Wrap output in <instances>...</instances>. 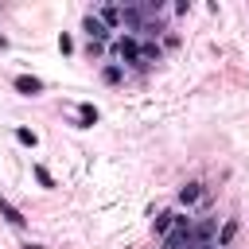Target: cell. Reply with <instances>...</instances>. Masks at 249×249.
I'll return each mask as SVG.
<instances>
[{"label": "cell", "mask_w": 249, "mask_h": 249, "mask_svg": "<svg viewBox=\"0 0 249 249\" xmlns=\"http://www.w3.org/2000/svg\"><path fill=\"white\" fill-rule=\"evenodd\" d=\"M148 62H160V47L156 43H140V66H148Z\"/></svg>", "instance_id": "cell-12"}, {"label": "cell", "mask_w": 249, "mask_h": 249, "mask_svg": "<svg viewBox=\"0 0 249 249\" xmlns=\"http://www.w3.org/2000/svg\"><path fill=\"white\" fill-rule=\"evenodd\" d=\"M163 249H195V218L175 214V230L163 237Z\"/></svg>", "instance_id": "cell-1"}, {"label": "cell", "mask_w": 249, "mask_h": 249, "mask_svg": "<svg viewBox=\"0 0 249 249\" xmlns=\"http://www.w3.org/2000/svg\"><path fill=\"white\" fill-rule=\"evenodd\" d=\"M202 195H206V187H202V183H187V187H179V202H183V206H195Z\"/></svg>", "instance_id": "cell-7"}, {"label": "cell", "mask_w": 249, "mask_h": 249, "mask_svg": "<svg viewBox=\"0 0 249 249\" xmlns=\"http://www.w3.org/2000/svg\"><path fill=\"white\" fill-rule=\"evenodd\" d=\"M78 117H82V128H89V124L97 121V109H93L89 101H82V105H78Z\"/></svg>", "instance_id": "cell-13"}, {"label": "cell", "mask_w": 249, "mask_h": 249, "mask_svg": "<svg viewBox=\"0 0 249 249\" xmlns=\"http://www.w3.org/2000/svg\"><path fill=\"white\" fill-rule=\"evenodd\" d=\"M214 226H218V222H202V226H195V245H210Z\"/></svg>", "instance_id": "cell-11"}, {"label": "cell", "mask_w": 249, "mask_h": 249, "mask_svg": "<svg viewBox=\"0 0 249 249\" xmlns=\"http://www.w3.org/2000/svg\"><path fill=\"white\" fill-rule=\"evenodd\" d=\"M152 230H156V237H167V233L175 230V210H160V214L152 218Z\"/></svg>", "instance_id": "cell-5"}, {"label": "cell", "mask_w": 249, "mask_h": 249, "mask_svg": "<svg viewBox=\"0 0 249 249\" xmlns=\"http://www.w3.org/2000/svg\"><path fill=\"white\" fill-rule=\"evenodd\" d=\"M58 51H62V54H70V51H74V39H70V35H66V31H62V35H58Z\"/></svg>", "instance_id": "cell-16"}, {"label": "cell", "mask_w": 249, "mask_h": 249, "mask_svg": "<svg viewBox=\"0 0 249 249\" xmlns=\"http://www.w3.org/2000/svg\"><path fill=\"white\" fill-rule=\"evenodd\" d=\"M97 19L109 27V31H117L121 27V8H113V4H105V8H97Z\"/></svg>", "instance_id": "cell-9"}, {"label": "cell", "mask_w": 249, "mask_h": 249, "mask_svg": "<svg viewBox=\"0 0 249 249\" xmlns=\"http://www.w3.org/2000/svg\"><path fill=\"white\" fill-rule=\"evenodd\" d=\"M121 78H124V70H121L117 62H109V66H101V82H105V86H117Z\"/></svg>", "instance_id": "cell-10"}, {"label": "cell", "mask_w": 249, "mask_h": 249, "mask_svg": "<svg viewBox=\"0 0 249 249\" xmlns=\"http://www.w3.org/2000/svg\"><path fill=\"white\" fill-rule=\"evenodd\" d=\"M237 230H241V222H237V218H226V222H222V230H218L214 249H230V245H233V237H237Z\"/></svg>", "instance_id": "cell-4"}, {"label": "cell", "mask_w": 249, "mask_h": 249, "mask_svg": "<svg viewBox=\"0 0 249 249\" xmlns=\"http://www.w3.org/2000/svg\"><path fill=\"white\" fill-rule=\"evenodd\" d=\"M113 54H117L121 62L140 66V39H136V35H121V39H113Z\"/></svg>", "instance_id": "cell-2"}, {"label": "cell", "mask_w": 249, "mask_h": 249, "mask_svg": "<svg viewBox=\"0 0 249 249\" xmlns=\"http://www.w3.org/2000/svg\"><path fill=\"white\" fill-rule=\"evenodd\" d=\"M82 31L89 35V43H101V47L113 39V31H109V27H105V23H101L93 12H86V19H82Z\"/></svg>", "instance_id": "cell-3"}, {"label": "cell", "mask_w": 249, "mask_h": 249, "mask_svg": "<svg viewBox=\"0 0 249 249\" xmlns=\"http://www.w3.org/2000/svg\"><path fill=\"white\" fill-rule=\"evenodd\" d=\"M12 86H16V89H19V93H27V97H35V93H39V89H43V82H39V78H35V74H19V78H16V82H12Z\"/></svg>", "instance_id": "cell-6"}, {"label": "cell", "mask_w": 249, "mask_h": 249, "mask_svg": "<svg viewBox=\"0 0 249 249\" xmlns=\"http://www.w3.org/2000/svg\"><path fill=\"white\" fill-rule=\"evenodd\" d=\"M0 214H4V218H8L12 226H27V218H23V210H19L16 202H8L4 195H0Z\"/></svg>", "instance_id": "cell-8"}, {"label": "cell", "mask_w": 249, "mask_h": 249, "mask_svg": "<svg viewBox=\"0 0 249 249\" xmlns=\"http://www.w3.org/2000/svg\"><path fill=\"white\" fill-rule=\"evenodd\" d=\"M35 179H39V187H54V179H51V171L43 163H35Z\"/></svg>", "instance_id": "cell-15"}, {"label": "cell", "mask_w": 249, "mask_h": 249, "mask_svg": "<svg viewBox=\"0 0 249 249\" xmlns=\"http://www.w3.org/2000/svg\"><path fill=\"white\" fill-rule=\"evenodd\" d=\"M16 140H19L23 148H35V144H39V136H35L31 128H16Z\"/></svg>", "instance_id": "cell-14"}, {"label": "cell", "mask_w": 249, "mask_h": 249, "mask_svg": "<svg viewBox=\"0 0 249 249\" xmlns=\"http://www.w3.org/2000/svg\"><path fill=\"white\" fill-rule=\"evenodd\" d=\"M195 249H214V245H195Z\"/></svg>", "instance_id": "cell-17"}]
</instances>
